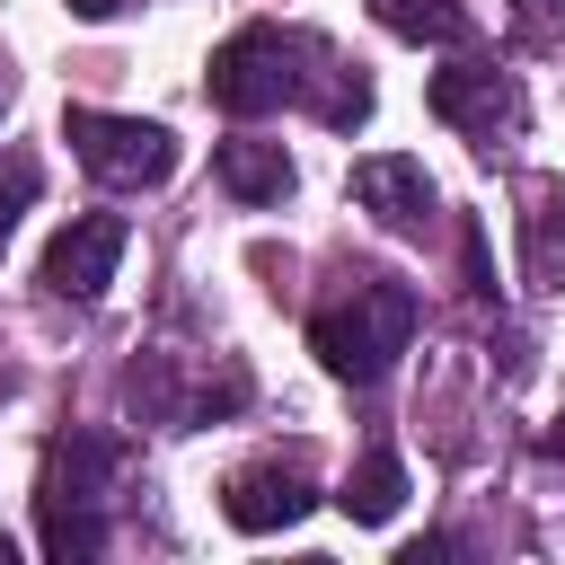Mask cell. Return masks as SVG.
Returning <instances> with one entry per match:
<instances>
[{
    "mask_svg": "<svg viewBox=\"0 0 565 565\" xmlns=\"http://www.w3.org/2000/svg\"><path fill=\"white\" fill-rule=\"evenodd\" d=\"M203 88H212V106L238 115V124H247V115H274L282 97H309L335 132H353V124L371 115V79L344 71L335 53H318V35H291V26H238V35L212 53Z\"/></svg>",
    "mask_w": 565,
    "mask_h": 565,
    "instance_id": "cell-1",
    "label": "cell"
},
{
    "mask_svg": "<svg viewBox=\"0 0 565 565\" xmlns=\"http://www.w3.org/2000/svg\"><path fill=\"white\" fill-rule=\"evenodd\" d=\"M415 335V291L397 274H353L318 318H309V353L344 380V388H380L388 362L406 353Z\"/></svg>",
    "mask_w": 565,
    "mask_h": 565,
    "instance_id": "cell-2",
    "label": "cell"
},
{
    "mask_svg": "<svg viewBox=\"0 0 565 565\" xmlns=\"http://www.w3.org/2000/svg\"><path fill=\"white\" fill-rule=\"evenodd\" d=\"M115 441L106 433H62L44 450V477H35V539L53 565H88L106 547V512H97V486L115 477Z\"/></svg>",
    "mask_w": 565,
    "mask_h": 565,
    "instance_id": "cell-3",
    "label": "cell"
},
{
    "mask_svg": "<svg viewBox=\"0 0 565 565\" xmlns=\"http://www.w3.org/2000/svg\"><path fill=\"white\" fill-rule=\"evenodd\" d=\"M62 141L79 150V168H88L97 185H168V177H177V132H168V124H141V115L71 106V115H62Z\"/></svg>",
    "mask_w": 565,
    "mask_h": 565,
    "instance_id": "cell-4",
    "label": "cell"
},
{
    "mask_svg": "<svg viewBox=\"0 0 565 565\" xmlns=\"http://www.w3.org/2000/svg\"><path fill=\"white\" fill-rule=\"evenodd\" d=\"M424 97H433V115H441V124H459L477 150L512 141V132H521V115H530V106H521V79H512V71H494V62H450V71H433V88H424Z\"/></svg>",
    "mask_w": 565,
    "mask_h": 565,
    "instance_id": "cell-5",
    "label": "cell"
},
{
    "mask_svg": "<svg viewBox=\"0 0 565 565\" xmlns=\"http://www.w3.org/2000/svg\"><path fill=\"white\" fill-rule=\"evenodd\" d=\"M124 238H132L124 212H79V221H62L53 247H44V291L71 300V309H97L106 282H115V265H124Z\"/></svg>",
    "mask_w": 565,
    "mask_h": 565,
    "instance_id": "cell-6",
    "label": "cell"
},
{
    "mask_svg": "<svg viewBox=\"0 0 565 565\" xmlns=\"http://www.w3.org/2000/svg\"><path fill=\"white\" fill-rule=\"evenodd\" d=\"M353 203L380 221V230H397V238H424L433 230V177H424V159H397V150H380V159H353Z\"/></svg>",
    "mask_w": 565,
    "mask_h": 565,
    "instance_id": "cell-7",
    "label": "cell"
},
{
    "mask_svg": "<svg viewBox=\"0 0 565 565\" xmlns=\"http://www.w3.org/2000/svg\"><path fill=\"white\" fill-rule=\"evenodd\" d=\"M309 503H318V486H309V468H291V459H256V468H238V477L221 486V512H230V530H247V539L291 530Z\"/></svg>",
    "mask_w": 565,
    "mask_h": 565,
    "instance_id": "cell-8",
    "label": "cell"
},
{
    "mask_svg": "<svg viewBox=\"0 0 565 565\" xmlns=\"http://www.w3.org/2000/svg\"><path fill=\"white\" fill-rule=\"evenodd\" d=\"M221 185L238 194V203H282L291 185H300V168H291V150L282 141H256V132H238V141H221Z\"/></svg>",
    "mask_w": 565,
    "mask_h": 565,
    "instance_id": "cell-9",
    "label": "cell"
},
{
    "mask_svg": "<svg viewBox=\"0 0 565 565\" xmlns=\"http://www.w3.org/2000/svg\"><path fill=\"white\" fill-rule=\"evenodd\" d=\"M335 503H344V521H397V503H406V459L397 450H362V468L335 486Z\"/></svg>",
    "mask_w": 565,
    "mask_h": 565,
    "instance_id": "cell-10",
    "label": "cell"
},
{
    "mask_svg": "<svg viewBox=\"0 0 565 565\" xmlns=\"http://www.w3.org/2000/svg\"><path fill=\"white\" fill-rule=\"evenodd\" d=\"M371 9H380V26L406 35V44H468V35H477V18H468L459 0H371Z\"/></svg>",
    "mask_w": 565,
    "mask_h": 565,
    "instance_id": "cell-11",
    "label": "cell"
},
{
    "mask_svg": "<svg viewBox=\"0 0 565 565\" xmlns=\"http://www.w3.org/2000/svg\"><path fill=\"white\" fill-rule=\"evenodd\" d=\"M530 274H539L547 291H565V185H547V194L530 203Z\"/></svg>",
    "mask_w": 565,
    "mask_h": 565,
    "instance_id": "cell-12",
    "label": "cell"
},
{
    "mask_svg": "<svg viewBox=\"0 0 565 565\" xmlns=\"http://www.w3.org/2000/svg\"><path fill=\"white\" fill-rule=\"evenodd\" d=\"M35 185H44V168H35V150H9V159H0V247H9V230H18V212L35 203Z\"/></svg>",
    "mask_w": 565,
    "mask_h": 565,
    "instance_id": "cell-13",
    "label": "cell"
},
{
    "mask_svg": "<svg viewBox=\"0 0 565 565\" xmlns=\"http://www.w3.org/2000/svg\"><path fill=\"white\" fill-rule=\"evenodd\" d=\"M468 291L494 300V265H486V230H477V221H468Z\"/></svg>",
    "mask_w": 565,
    "mask_h": 565,
    "instance_id": "cell-14",
    "label": "cell"
},
{
    "mask_svg": "<svg viewBox=\"0 0 565 565\" xmlns=\"http://www.w3.org/2000/svg\"><path fill=\"white\" fill-rule=\"evenodd\" d=\"M79 26H106V18H124V9H141V0H62Z\"/></svg>",
    "mask_w": 565,
    "mask_h": 565,
    "instance_id": "cell-15",
    "label": "cell"
},
{
    "mask_svg": "<svg viewBox=\"0 0 565 565\" xmlns=\"http://www.w3.org/2000/svg\"><path fill=\"white\" fill-rule=\"evenodd\" d=\"M433 556H459V539H415V547H406L397 565H433Z\"/></svg>",
    "mask_w": 565,
    "mask_h": 565,
    "instance_id": "cell-16",
    "label": "cell"
},
{
    "mask_svg": "<svg viewBox=\"0 0 565 565\" xmlns=\"http://www.w3.org/2000/svg\"><path fill=\"white\" fill-rule=\"evenodd\" d=\"M521 18H530V26H547V18H556V0H521Z\"/></svg>",
    "mask_w": 565,
    "mask_h": 565,
    "instance_id": "cell-17",
    "label": "cell"
},
{
    "mask_svg": "<svg viewBox=\"0 0 565 565\" xmlns=\"http://www.w3.org/2000/svg\"><path fill=\"white\" fill-rule=\"evenodd\" d=\"M9 97H18V79H9V53H0V115H9Z\"/></svg>",
    "mask_w": 565,
    "mask_h": 565,
    "instance_id": "cell-18",
    "label": "cell"
},
{
    "mask_svg": "<svg viewBox=\"0 0 565 565\" xmlns=\"http://www.w3.org/2000/svg\"><path fill=\"white\" fill-rule=\"evenodd\" d=\"M547 459H565V415H556V433H547Z\"/></svg>",
    "mask_w": 565,
    "mask_h": 565,
    "instance_id": "cell-19",
    "label": "cell"
},
{
    "mask_svg": "<svg viewBox=\"0 0 565 565\" xmlns=\"http://www.w3.org/2000/svg\"><path fill=\"white\" fill-rule=\"evenodd\" d=\"M9 556H18V547H9V539H0V565H9Z\"/></svg>",
    "mask_w": 565,
    "mask_h": 565,
    "instance_id": "cell-20",
    "label": "cell"
}]
</instances>
